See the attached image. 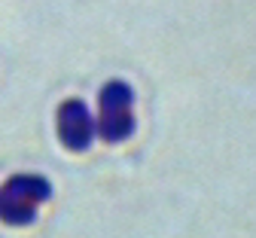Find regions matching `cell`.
<instances>
[{"label": "cell", "instance_id": "obj_4", "mask_svg": "<svg viewBox=\"0 0 256 238\" xmlns=\"http://www.w3.org/2000/svg\"><path fill=\"white\" fill-rule=\"evenodd\" d=\"M134 104V92L125 83H107L101 89V107H132Z\"/></svg>", "mask_w": 256, "mask_h": 238}, {"label": "cell", "instance_id": "obj_2", "mask_svg": "<svg viewBox=\"0 0 256 238\" xmlns=\"http://www.w3.org/2000/svg\"><path fill=\"white\" fill-rule=\"evenodd\" d=\"M58 134L61 144L70 150H86L94 138V119L82 101H64L58 110Z\"/></svg>", "mask_w": 256, "mask_h": 238}, {"label": "cell", "instance_id": "obj_3", "mask_svg": "<svg viewBox=\"0 0 256 238\" xmlns=\"http://www.w3.org/2000/svg\"><path fill=\"white\" fill-rule=\"evenodd\" d=\"M94 131H98L104 141H110V144H119L125 138H132V131H134L132 107H101V116H98V122H94Z\"/></svg>", "mask_w": 256, "mask_h": 238}, {"label": "cell", "instance_id": "obj_1", "mask_svg": "<svg viewBox=\"0 0 256 238\" xmlns=\"http://www.w3.org/2000/svg\"><path fill=\"white\" fill-rule=\"evenodd\" d=\"M52 195L49 180L37 174H16L0 189V220L10 226H28L37 220V208Z\"/></svg>", "mask_w": 256, "mask_h": 238}]
</instances>
